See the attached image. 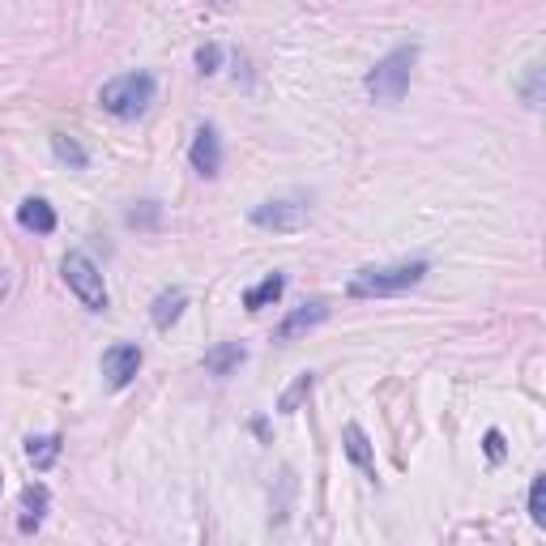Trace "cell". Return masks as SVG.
<instances>
[{"mask_svg":"<svg viewBox=\"0 0 546 546\" xmlns=\"http://www.w3.org/2000/svg\"><path fill=\"white\" fill-rule=\"evenodd\" d=\"M64 282H69V291L86 303L90 312H103L107 308V286H103V273H99V265L90 261L86 252H69L64 256Z\"/></svg>","mask_w":546,"mask_h":546,"instance_id":"4","label":"cell"},{"mask_svg":"<svg viewBox=\"0 0 546 546\" xmlns=\"http://www.w3.org/2000/svg\"><path fill=\"white\" fill-rule=\"evenodd\" d=\"M184 303H188V295L175 286V291H163L154 299V325L158 329H171L175 320H180V312H184Z\"/></svg>","mask_w":546,"mask_h":546,"instance_id":"14","label":"cell"},{"mask_svg":"<svg viewBox=\"0 0 546 546\" xmlns=\"http://www.w3.org/2000/svg\"><path fill=\"white\" fill-rule=\"evenodd\" d=\"M325 316H329V303H325V299H312V303H303V308H295L291 316H286L273 337H278V342H291V337H299V333L316 329Z\"/></svg>","mask_w":546,"mask_h":546,"instance_id":"8","label":"cell"},{"mask_svg":"<svg viewBox=\"0 0 546 546\" xmlns=\"http://www.w3.org/2000/svg\"><path fill=\"white\" fill-rule=\"evenodd\" d=\"M137 372H141V346H133V342H120L103 355V376L116 384V389H124Z\"/></svg>","mask_w":546,"mask_h":546,"instance_id":"6","label":"cell"},{"mask_svg":"<svg viewBox=\"0 0 546 546\" xmlns=\"http://www.w3.org/2000/svg\"><path fill=\"white\" fill-rule=\"evenodd\" d=\"M256 227H273V231H299L308 222V205L303 201H265L252 210Z\"/></svg>","mask_w":546,"mask_h":546,"instance_id":"5","label":"cell"},{"mask_svg":"<svg viewBox=\"0 0 546 546\" xmlns=\"http://www.w3.org/2000/svg\"><path fill=\"white\" fill-rule=\"evenodd\" d=\"M47 500H52V495H47V487L43 483H35V487H26L22 491V534H30V529H39L43 525V517H47Z\"/></svg>","mask_w":546,"mask_h":546,"instance_id":"10","label":"cell"},{"mask_svg":"<svg viewBox=\"0 0 546 546\" xmlns=\"http://www.w3.org/2000/svg\"><path fill=\"white\" fill-rule=\"evenodd\" d=\"M427 278V261H410V265H384V269H359L350 278L346 291L355 299H384V295H401L414 291Z\"/></svg>","mask_w":546,"mask_h":546,"instance_id":"1","label":"cell"},{"mask_svg":"<svg viewBox=\"0 0 546 546\" xmlns=\"http://www.w3.org/2000/svg\"><path fill=\"white\" fill-rule=\"evenodd\" d=\"M282 291H286V278H282V273H269L261 286H252V291L244 295V308H248V312H261L265 303H278Z\"/></svg>","mask_w":546,"mask_h":546,"instance_id":"13","label":"cell"},{"mask_svg":"<svg viewBox=\"0 0 546 546\" xmlns=\"http://www.w3.org/2000/svg\"><path fill=\"white\" fill-rule=\"evenodd\" d=\"M414 60H419V47L406 43V47H397V52H389L372 73H367V90H372L376 103H401V94L410 90Z\"/></svg>","mask_w":546,"mask_h":546,"instance_id":"3","label":"cell"},{"mask_svg":"<svg viewBox=\"0 0 546 546\" xmlns=\"http://www.w3.org/2000/svg\"><path fill=\"white\" fill-rule=\"evenodd\" d=\"M99 103H103V111H111V116L137 120L141 111L154 103V77L150 73H120V77H111V82L99 90Z\"/></svg>","mask_w":546,"mask_h":546,"instance_id":"2","label":"cell"},{"mask_svg":"<svg viewBox=\"0 0 546 546\" xmlns=\"http://www.w3.org/2000/svg\"><path fill=\"white\" fill-rule=\"evenodd\" d=\"M52 150L60 163H69V167H86V150L77 146L73 137H64V133H52Z\"/></svg>","mask_w":546,"mask_h":546,"instance_id":"17","label":"cell"},{"mask_svg":"<svg viewBox=\"0 0 546 546\" xmlns=\"http://www.w3.org/2000/svg\"><path fill=\"white\" fill-rule=\"evenodd\" d=\"M312 384H316V376H312V372H303V376H299V380L291 384V389H286V393H282V401H278V410H282V414H295V410H299V401H303V397H308V393H312Z\"/></svg>","mask_w":546,"mask_h":546,"instance_id":"16","label":"cell"},{"mask_svg":"<svg viewBox=\"0 0 546 546\" xmlns=\"http://www.w3.org/2000/svg\"><path fill=\"white\" fill-rule=\"evenodd\" d=\"M529 517H534V525H546V474H538L529 487Z\"/></svg>","mask_w":546,"mask_h":546,"instance_id":"18","label":"cell"},{"mask_svg":"<svg viewBox=\"0 0 546 546\" xmlns=\"http://www.w3.org/2000/svg\"><path fill=\"white\" fill-rule=\"evenodd\" d=\"M346 457L359 465L363 474H376V457H372V444H367V436H363V427H355L350 423L346 427Z\"/></svg>","mask_w":546,"mask_h":546,"instance_id":"12","label":"cell"},{"mask_svg":"<svg viewBox=\"0 0 546 546\" xmlns=\"http://www.w3.org/2000/svg\"><path fill=\"white\" fill-rule=\"evenodd\" d=\"M244 359H248V350L239 346V342H227V346H218V350H210V355H205V372H214V376H231Z\"/></svg>","mask_w":546,"mask_h":546,"instance_id":"11","label":"cell"},{"mask_svg":"<svg viewBox=\"0 0 546 546\" xmlns=\"http://www.w3.org/2000/svg\"><path fill=\"white\" fill-rule=\"evenodd\" d=\"M218 60H222V52H218L214 43H210V47H201V52H197V64H201V73H214V69H218Z\"/></svg>","mask_w":546,"mask_h":546,"instance_id":"19","label":"cell"},{"mask_svg":"<svg viewBox=\"0 0 546 546\" xmlns=\"http://www.w3.org/2000/svg\"><path fill=\"white\" fill-rule=\"evenodd\" d=\"M487 457H491V461L504 457V436H500V431H487Z\"/></svg>","mask_w":546,"mask_h":546,"instance_id":"20","label":"cell"},{"mask_svg":"<svg viewBox=\"0 0 546 546\" xmlns=\"http://www.w3.org/2000/svg\"><path fill=\"white\" fill-rule=\"evenodd\" d=\"M192 167L201 175H218L222 171V141L210 124L197 128V137H192Z\"/></svg>","mask_w":546,"mask_h":546,"instance_id":"7","label":"cell"},{"mask_svg":"<svg viewBox=\"0 0 546 546\" xmlns=\"http://www.w3.org/2000/svg\"><path fill=\"white\" fill-rule=\"evenodd\" d=\"M26 457L35 470H52L56 457H60V436H30L26 440Z\"/></svg>","mask_w":546,"mask_h":546,"instance_id":"15","label":"cell"},{"mask_svg":"<svg viewBox=\"0 0 546 546\" xmlns=\"http://www.w3.org/2000/svg\"><path fill=\"white\" fill-rule=\"evenodd\" d=\"M18 222H22L26 231H35V235H52L56 231V210L43 197H26L18 205Z\"/></svg>","mask_w":546,"mask_h":546,"instance_id":"9","label":"cell"},{"mask_svg":"<svg viewBox=\"0 0 546 546\" xmlns=\"http://www.w3.org/2000/svg\"><path fill=\"white\" fill-rule=\"evenodd\" d=\"M0 491H5V478H0Z\"/></svg>","mask_w":546,"mask_h":546,"instance_id":"21","label":"cell"}]
</instances>
